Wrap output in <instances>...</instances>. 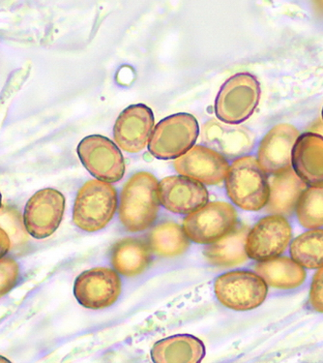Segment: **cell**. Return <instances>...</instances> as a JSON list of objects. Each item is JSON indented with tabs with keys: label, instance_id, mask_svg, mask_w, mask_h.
<instances>
[{
	"label": "cell",
	"instance_id": "obj_3",
	"mask_svg": "<svg viewBox=\"0 0 323 363\" xmlns=\"http://www.w3.org/2000/svg\"><path fill=\"white\" fill-rule=\"evenodd\" d=\"M118 208V192L112 184L98 179L89 180L79 190L74 205L73 221L87 233L104 229Z\"/></svg>",
	"mask_w": 323,
	"mask_h": 363
},
{
	"label": "cell",
	"instance_id": "obj_2",
	"mask_svg": "<svg viewBox=\"0 0 323 363\" xmlns=\"http://www.w3.org/2000/svg\"><path fill=\"white\" fill-rule=\"evenodd\" d=\"M229 198L238 208L259 211L269 199V182L258 160L251 156L237 159L226 177Z\"/></svg>",
	"mask_w": 323,
	"mask_h": 363
},
{
	"label": "cell",
	"instance_id": "obj_26",
	"mask_svg": "<svg viewBox=\"0 0 323 363\" xmlns=\"http://www.w3.org/2000/svg\"><path fill=\"white\" fill-rule=\"evenodd\" d=\"M0 227L7 233L11 248L20 247L28 240V230L16 209L4 208L0 211Z\"/></svg>",
	"mask_w": 323,
	"mask_h": 363
},
{
	"label": "cell",
	"instance_id": "obj_6",
	"mask_svg": "<svg viewBox=\"0 0 323 363\" xmlns=\"http://www.w3.org/2000/svg\"><path fill=\"white\" fill-rule=\"evenodd\" d=\"M237 226L234 206L225 201H212L183 220L185 235L198 245H212L226 237Z\"/></svg>",
	"mask_w": 323,
	"mask_h": 363
},
{
	"label": "cell",
	"instance_id": "obj_20",
	"mask_svg": "<svg viewBox=\"0 0 323 363\" xmlns=\"http://www.w3.org/2000/svg\"><path fill=\"white\" fill-rule=\"evenodd\" d=\"M110 262L115 272L124 277L144 274L151 262L149 245L139 238H123L113 246Z\"/></svg>",
	"mask_w": 323,
	"mask_h": 363
},
{
	"label": "cell",
	"instance_id": "obj_21",
	"mask_svg": "<svg viewBox=\"0 0 323 363\" xmlns=\"http://www.w3.org/2000/svg\"><path fill=\"white\" fill-rule=\"evenodd\" d=\"M249 232L250 229L245 225L237 226L226 237L208 245L203 251L208 263L219 267H237L245 263L248 259L245 245Z\"/></svg>",
	"mask_w": 323,
	"mask_h": 363
},
{
	"label": "cell",
	"instance_id": "obj_19",
	"mask_svg": "<svg viewBox=\"0 0 323 363\" xmlns=\"http://www.w3.org/2000/svg\"><path fill=\"white\" fill-rule=\"evenodd\" d=\"M150 354L153 363H200L205 347L195 336L178 335L156 342Z\"/></svg>",
	"mask_w": 323,
	"mask_h": 363
},
{
	"label": "cell",
	"instance_id": "obj_22",
	"mask_svg": "<svg viewBox=\"0 0 323 363\" xmlns=\"http://www.w3.org/2000/svg\"><path fill=\"white\" fill-rule=\"evenodd\" d=\"M255 272L266 285L283 290L298 288L303 284L306 278L303 267L296 264L293 259L285 257L261 262L256 264Z\"/></svg>",
	"mask_w": 323,
	"mask_h": 363
},
{
	"label": "cell",
	"instance_id": "obj_18",
	"mask_svg": "<svg viewBox=\"0 0 323 363\" xmlns=\"http://www.w3.org/2000/svg\"><path fill=\"white\" fill-rule=\"evenodd\" d=\"M306 189L305 182L296 174L295 169L290 168L275 174L270 180L266 211L274 216H290Z\"/></svg>",
	"mask_w": 323,
	"mask_h": 363
},
{
	"label": "cell",
	"instance_id": "obj_1",
	"mask_svg": "<svg viewBox=\"0 0 323 363\" xmlns=\"http://www.w3.org/2000/svg\"><path fill=\"white\" fill-rule=\"evenodd\" d=\"M160 203L157 179L147 172H140L124 185L119 219L129 232H144L154 224Z\"/></svg>",
	"mask_w": 323,
	"mask_h": 363
},
{
	"label": "cell",
	"instance_id": "obj_13",
	"mask_svg": "<svg viewBox=\"0 0 323 363\" xmlns=\"http://www.w3.org/2000/svg\"><path fill=\"white\" fill-rule=\"evenodd\" d=\"M162 206L171 213L191 214L208 203V191L203 184L183 176L165 177L159 184Z\"/></svg>",
	"mask_w": 323,
	"mask_h": 363
},
{
	"label": "cell",
	"instance_id": "obj_17",
	"mask_svg": "<svg viewBox=\"0 0 323 363\" xmlns=\"http://www.w3.org/2000/svg\"><path fill=\"white\" fill-rule=\"evenodd\" d=\"M293 165L306 185L323 187V137L314 133L299 136L293 150Z\"/></svg>",
	"mask_w": 323,
	"mask_h": 363
},
{
	"label": "cell",
	"instance_id": "obj_24",
	"mask_svg": "<svg viewBox=\"0 0 323 363\" xmlns=\"http://www.w3.org/2000/svg\"><path fill=\"white\" fill-rule=\"evenodd\" d=\"M293 261L302 267L320 269L323 267V230H312L299 235L290 245Z\"/></svg>",
	"mask_w": 323,
	"mask_h": 363
},
{
	"label": "cell",
	"instance_id": "obj_25",
	"mask_svg": "<svg viewBox=\"0 0 323 363\" xmlns=\"http://www.w3.org/2000/svg\"><path fill=\"white\" fill-rule=\"evenodd\" d=\"M299 223L307 229L323 226V187L307 188L296 206Z\"/></svg>",
	"mask_w": 323,
	"mask_h": 363
},
{
	"label": "cell",
	"instance_id": "obj_11",
	"mask_svg": "<svg viewBox=\"0 0 323 363\" xmlns=\"http://www.w3.org/2000/svg\"><path fill=\"white\" fill-rule=\"evenodd\" d=\"M291 240V228L287 219L270 216L259 220L246 238L245 250L249 258L269 261L284 253Z\"/></svg>",
	"mask_w": 323,
	"mask_h": 363
},
{
	"label": "cell",
	"instance_id": "obj_7",
	"mask_svg": "<svg viewBox=\"0 0 323 363\" xmlns=\"http://www.w3.org/2000/svg\"><path fill=\"white\" fill-rule=\"evenodd\" d=\"M214 291L217 299L227 308L249 311L266 301L267 285L253 272H230L216 278Z\"/></svg>",
	"mask_w": 323,
	"mask_h": 363
},
{
	"label": "cell",
	"instance_id": "obj_28",
	"mask_svg": "<svg viewBox=\"0 0 323 363\" xmlns=\"http://www.w3.org/2000/svg\"><path fill=\"white\" fill-rule=\"evenodd\" d=\"M310 304L314 311L323 313V267L314 274L310 291Z\"/></svg>",
	"mask_w": 323,
	"mask_h": 363
},
{
	"label": "cell",
	"instance_id": "obj_16",
	"mask_svg": "<svg viewBox=\"0 0 323 363\" xmlns=\"http://www.w3.org/2000/svg\"><path fill=\"white\" fill-rule=\"evenodd\" d=\"M201 139L209 148L229 157L250 152L255 144V137L248 129L219 123L215 119L203 126Z\"/></svg>",
	"mask_w": 323,
	"mask_h": 363
},
{
	"label": "cell",
	"instance_id": "obj_4",
	"mask_svg": "<svg viewBox=\"0 0 323 363\" xmlns=\"http://www.w3.org/2000/svg\"><path fill=\"white\" fill-rule=\"evenodd\" d=\"M259 98L258 79L249 73L237 74L219 91L215 103L217 118L230 125L242 123L255 112Z\"/></svg>",
	"mask_w": 323,
	"mask_h": 363
},
{
	"label": "cell",
	"instance_id": "obj_31",
	"mask_svg": "<svg viewBox=\"0 0 323 363\" xmlns=\"http://www.w3.org/2000/svg\"><path fill=\"white\" fill-rule=\"evenodd\" d=\"M0 363H12L9 359H6V357L0 356Z\"/></svg>",
	"mask_w": 323,
	"mask_h": 363
},
{
	"label": "cell",
	"instance_id": "obj_32",
	"mask_svg": "<svg viewBox=\"0 0 323 363\" xmlns=\"http://www.w3.org/2000/svg\"><path fill=\"white\" fill-rule=\"evenodd\" d=\"M0 208H1V193H0Z\"/></svg>",
	"mask_w": 323,
	"mask_h": 363
},
{
	"label": "cell",
	"instance_id": "obj_5",
	"mask_svg": "<svg viewBox=\"0 0 323 363\" xmlns=\"http://www.w3.org/2000/svg\"><path fill=\"white\" fill-rule=\"evenodd\" d=\"M198 134L200 127L194 116L177 113L157 124L150 138L148 150L158 159H177L193 148Z\"/></svg>",
	"mask_w": 323,
	"mask_h": 363
},
{
	"label": "cell",
	"instance_id": "obj_9",
	"mask_svg": "<svg viewBox=\"0 0 323 363\" xmlns=\"http://www.w3.org/2000/svg\"><path fill=\"white\" fill-rule=\"evenodd\" d=\"M123 291V283L115 270L95 267L79 274L74 284V295L81 306L92 310L113 306Z\"/></svg>",
	"mask_w": 323,
	"mask_h": 363
},
{
	"label": "cell",
	"instance_id": "obj_14",
	"mask_svg": "<svg viewBox=\"0 0 323 363\" xmlns=\"http://www.w3.org/2000/svg\"><path fill=\"white\" fill-rule=\"evenodd\" d=\"M177 173L206 185L221 184L230 166L227 159L211 148L196 145L174 163Z\"/></svg>",
	"mask_w": 323,
	"mask_h": 363
},
{
	"label": "cell",
	"instance_id": "obj_33",
	"mask_svg": "<svg viewBox=\"0 0 323 363\" xmlns=\"http://www.w3.org/2000/svg\"><path fill=\"white\" fill-rule=\"evenodd\" d=\"M322 118H323V110H322Z\"/></svg>",
	"mask_w": 323,
	"mask_h": 363
},
{
	"label": "cell",
	"instance_id": "obj_23",
	"mask_svg": "<svg viewBox=\"0 0 323 363\" xmlns=\"http://www.w3.org/2000/svg\"><path fill=\"white\" fill-rule=\"evenodd\" d=\"M148 245L156 255L174 258L184 254L190 242L180 225L174 222H164L151 230Z\"/></svg>",
	"mask_w": 323,
	"mask_h": 363
},
{
	"label": "cell",
	"instance_id": "obj_30",
	"mask_svg": "<svg viewBox=\"0 0 323 363\" xmlns=\"http://www.w3.org/2000/svg\"><path fill=\"white\" fill-rule=\"evenodd\" d=\"M316 5L317 6V9L320 10V11L323 12V1L316 2Z\"/></svg>",
	"mask_w": 323,
	"mask_h": 363
},
{
	"label": "cell",
	"instance_id": "obj_8",
	"mask_svg": "<svg viewBox=\"0 0 323 363\" xmlns=\"http://www.w3.org/2000/svg\"><path fill=\"white\" fill-rule=\"evenodd\" d=\"M78 155L87 171L101 182H118L125 174L123 153L108 138L94 135L84 138Z\"/></svg>",
	"mask_w": 323,
	"mask_h": 363
},
{
	"label": "cell",
	"instance_id": "obj_15",
	"mask_svg": "<svg viewBox=\"0 0 323 363\" xmlns=\"http://www.w3.org/2000/svg\"><path fill=\"white\" fill-rule=\"evenodd\" d=\"M298 138V130L290 124H278L270 130L262 139L258 151V162L262 169L275 176L290 169L293 150Z\"/></svg>",
	"mask_w": 323,
	"mask_h": 363
},
{
	"label": "cell",
	"instance_id": "obj_27",
	"mask_svg": "<svg viewBox=\"0 0 323 363\" xmlns=\"http://www.w3.org/2000/svg\"><path fill=\"white\" fill-rule=\"evenodd\" d=\"M20 277V267L14 259H0V298H4L17 286Z\"/></svg>",
	"mask_w": 323,
	"mask_h": 363
},
{
	"label": "cell",
	"instance_id": "obj_10",
	"mask_svg": "<svg viewBox=\"0 0 323 363\" xmlns=\"http://www.w3.org/2000/svg\"><path fill=\"white\" fill-rule=\"evenodd\" d=\"M64 211L62 193L52 188L40 190L26 203L23 213L26 229L36 240L49 238L62 223Z\"/></svg>",
	"mask_w": 323,
	"mask_h": 363
},
{
	"label": "cell",
	"instance_id": "obj_12",
	"mask_svg": "<svg viewBox=\"0 0 323 363\" xmlns=\"http://www.w3.org/2000/svg\"><path fill=\"white\" fill-rule=\"evenodd\" d=\"M154 123V116L147 105L130 106L118 116L113 128L116 144L126 152H140L149 142Z\"/></svg>",
	"mask_w": 323,
	"mask_h": 363
},
{
	"label": "cell",
	"instance_id": "obj_29",
	"mask_svg": "<svg viewBox=\"0 0 323 363\" xmlns=\"http://www.w3.org/2000/svg\"><path fill=\"white\" fill-rule=\"evenodd\" d=\"M10 249H11V241L7 233L0 227V259L4 258Z\"/></svg>",
	"mask_w": 323,
	"mask_h": 363
}]
</instances>
